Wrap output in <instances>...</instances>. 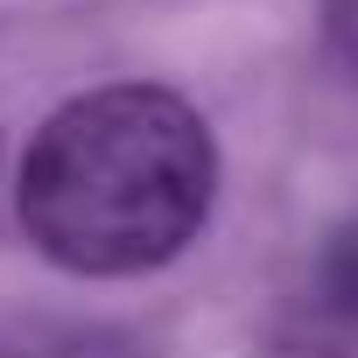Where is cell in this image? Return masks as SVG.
<instances>
[{
  "label": "cell",
  "mask_w": 358,
  "mask_h": 358,
  "mask_svg": "<svg viewBox=\"0 0 358 358\" xmlns=\"http://www.w3.org/2000/svg\"><path fill=\"white\" fill-rule=\"evenodd\" d=\"M323 281H330V302L358 316V225H351V232L330 246V267H323Z\"/></svg>",
  "instance_id": "obj_2"
},
{
  "label": "cell",
  "mask_w": 358,
  "mask_h": 358,
  "mask_svg": "<svg viewBox=\"0 0 358 358\" xmlns=\"http://www.w3.org/2000/svg\"><path fill=\"white\" fill-rule=\"evenodd\" d=\"M218 148L190 99L106 85L57 106L22 155V225L71 274H148L211 218Z\"/></svg>",
  "instance_id": "obj_1"
}]
</instances>
